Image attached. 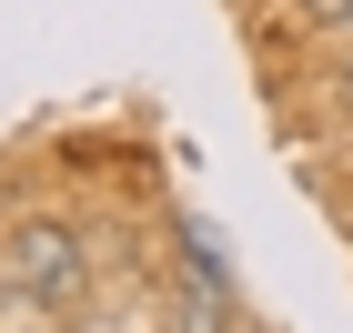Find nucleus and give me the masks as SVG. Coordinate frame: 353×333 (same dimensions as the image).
<instances>
[{
	"instance_id": "nucleus-1",
	"label": "nucleus",
	"mask_w": 353,
	"mask_h": 333,
	"mask_svg": "<svg viewBox=\"0 0 353 333\" xmlns=\"http://www.w3.org/2000/svg\"><path fill=\"white\" fill-rule=\"evenodd\" d=\"M0 273L21 283V293H41V303H71L91 283V243H81V222H61V212H30L0 232Z\"/></svg>"
},
{
	"instance_id": "nucleus-4",
	"label": "nucleus",
	"mask_w": 353,
	"mask_h": 333,
	"mask_svg": "<svg viewBox=\"0 0 353 333\" xmlns=\"http://www.w3.org/2000/svg\"><path fill=\"white\" fill-rule=\"evenodd\" d=\"M333 81H343V101H353V61H343V71H333Z\"/></svg>"
},
{
	"instance_id": "nucleus-2",
	"label": "nucleus",
	"mask_w": 353,
	"mask_h": 333,
	"mask_svg": "<svg viewBox=\"0 0 353 333\" xmlns=\"http://www.w3.org/2000/svg\"><path fill=\"white\" fill-rule=\"evenodd\" d=\"M182 283H192V293H232V263H222L212 222H182Z\"/></svg>"
},
{
	"instance_id": "nucleus-3",
	"label": "nucleus",
	"mask_w": 353,
	"mask_h": 333,
	"mask_svg": "<svg viewBox=\"0 0 353 333\" xmlns=\"http://www.w3.org/2000/svg\"><path fill=\"white\" fill-rule=\"evenodd\" d=\"M0 333H51V313H41V293H21V283H10V293H0Z\"/></svg>"
}]
</instances>
